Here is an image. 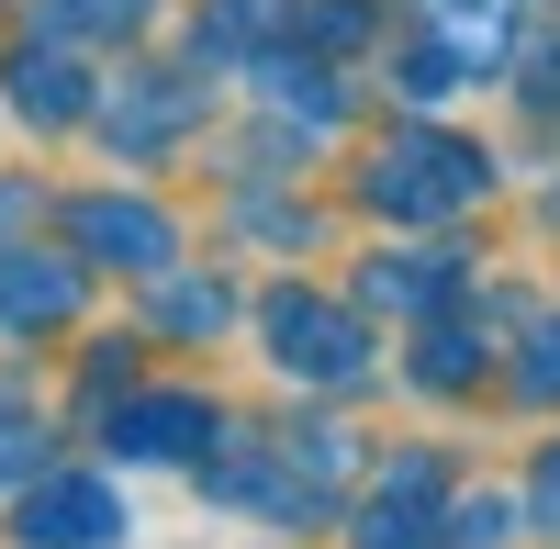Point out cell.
<instances>
[{"instance_id": "obj_1", "label": "cell", "mask_w": 560, "mask_h": 549, "mask_svg": "<svg viewBox=\"0 0 560 549\" xmlns=\"http://www.w3.org/2000/svg\"><path fill=\"white\" fill-rule=\"evenodd\" d=\"M68 236L102 258V269H168V213H147V202H113V191H90V202H68Z\"/></svg>"}, {"instance_id": "obj_2", "label": "cell", "mask_w": 560, "mask_h": 549, "mask_svg": "<svg viewBox=\"0 0 560 549\" xmlns=\"http://www.w3.org/2000/svg\"><path fill=\"white\" fill-rule=\"evenodd\" d=\"M12 113L23 124H90V113H102L90 79H79V57H68V34H34L12 57Z\"/></svg>"}, {"instance_id": "obj_3", "label": "cell", "mask_w": 560, "mask_h": 549, "mask_svg": "<svg viewBox=\"0 0 560 549\" xmlns=\"http://www.w3.org/2000/svg\"><path fill=\"white\" fill-rule=\"evenodd\" d=\"M191 113H202V90L179 79V68H158V90H124L102 124H113V147H179V135H191Z\"/></svg>"}, {"instance_id": "obj_4", "label": "cell", "mask_w": 560, "mask_h": 549, "mask_svg": "<svg viewBox=\"0 0 560 549\" xmlns=\"http://www.w3.org/2000/svg\"><path fill=\"white\" fill-rule=\"evenodd\" d=\"M34 549H113V493L102 482H68V493H34V516H23Z\"/></svg>"}, {"instance_id": "obj_5", "label": "cell", "mask_w": 560, "mask_h": 549, "mask_svg": "<svg viewBox=\"0 0 560 549\" xmlns=\"http://www.w3.org/2000/svg\"><path fill=\"white\" fill-rule=\"evenodd\" d=\"M280 23H292V0H202V57H224V45H236V57H258Z\"/></svg>"}, {"instance_id": "obj_6", "label": "cell", "mask_w": 560, "mask_h": 549, "mask_svg": "<svg viewBox=\"0 0 560 549\" xmlns=\"http://www.w3.org/2000/svg\"><path fill=\"white\" fill-rule=\"evenodd\" d=\"M158 23V0H45V34H147Z\"/></svg>"}, {"instance_id": "obj_7", "label": "cell", "mask_w": 560, "mask_h": 549, "mask_svg": "<svg viewBox=\"0 0 560 549\" xmlns=\"http://www.w3.org/2000/svg\"><path fill=\"white\" fill-rule=\"evenodd\" d=\"M280 359H292V371H348V326H314V303H280Z\"/></svg>"}, {"instance_id": "obj_8", "label": "cell", "mask_w": 560, "mask_h": 549, "mask_svg": "<svg viewBox=\"0 0 560 549\" xmlns=\"http://www.w3.org/2000/svg\"><path fill=\"white\" fill-rule=\"evenodd\" d=\"M68 281H57V258H34V269H0V326H34V314H57Z\"/></svg>"}]
</instances>
